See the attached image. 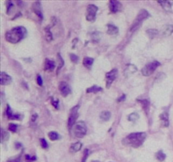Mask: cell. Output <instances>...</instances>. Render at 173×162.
I'll return each mask as SVG.
<instances>
[{
  "mask_svg": "<svg viewBox=\"0 0 173 162\" xmlns=\"http://www.w3.org/2000/svg\"><path fill=\"white\" fill-rule=\"evenodd\" d=\"M128 120L129 121H131V122H136L138 118H139V116H138V113H136V112H134V113H131L129 116H128Z\"/></svg>",
  "mask_w": 173,
  "mask_h": 162,
  "instance_id": "obj_29",
  "label": "cell"
},
{
  "mask_svg": "<svg viewBox=\"0 0 173 162\" xmlns=\"http://www.w3.org/2000/svg\"><path fill=\"white\" fill-rule=\"evenodd\" d=\"M78 109H79V106L73 108L71 110V111H70V114H69V120H68V124H69V127H73L76 123V120H77L78 117H79Z\"/></svg>",
  "mask_w": 173,
  "mask_h": 162,
  "instance_id": "obj_7",
  "label": "cell"
},
{
  "mask_svg": "<svg viewBox=\"0 0 173 162\" xmlns=\"http://www.w3.org/2000/svg\"><path fill=\"white\" fill-rule=\"evenodd\" d=\"M58 63H59V64H58V71H59V69H62V67L63 66V57H61V55L58 53Z\"/></svg>",
  "mask_w": 173,
  "mask_h": 162,
  "instance_id": "obj_31",
  "label": "cell"
},
{
  "mask_svg": "<svg viewBox=\"0 0 173 162\" xmlns=\"http://www.w3.org/2000/svg\"><path fill=\"white\" fill-rule=\"evenodd\" d=\"M145 138H146L145 133H134L127 136L123 139V143L130 145L134 148H138L143 144L145 140Z\"/></svg>",
  "mask_w": 173,
  "mask_h": 162,
  "instance_id": "obj_2",
  "label": "cell"
},
{
  "mask_svg": "<svg viewBox=\"0 0 173 162\" xmlns=\"http://www.w3.org/2000/svg\"><path fill=\"white\" fill-rule=\"evenodd\" d=\"M33 11L37 14V15H38V17L41 19H42V11H41V3L39 2H36L33 4Z\"/></svg>",
  "mask_w": 173,
  "mask_h": 162,
  "instance_id": "obj_13",
  "label": "cell"
},
{
  "mask_svg": "<svg viewBox=\"0 0 173 162\" xmlns=\"http://www.w3.org/2000/svg\"><path fill=\"white\" fill-rule=\"evenodd\" d=\"M82 148V144L80 142H76L75 144H71L70 146V151L72 153H76L78 151H79Z\"/></svg>",
  "mask_w": 173,
  "mask_h": 162,
  "instance_id": "obj_18",
  "label": "cell"
},
{
  "mask_svg": "<svg viewBox=\"0 0 173 162\" xmlns=\"http://www.w3.org/2000/svg\"><path fill=\"white\" fill-rule=\"evenodd\" d=\"M136 71H137V68H136V66L133 65V64H128V65L126 67L125 70H124V74H125L126 76H128V75H131V74L134 73Z\"/></svg>",
  "mask_w": 173,
  "mask_h": 162,
  "instance_id": "obj_15",
  "label": "cell"
},
{
  "mask_svg": "<svg viewBox=\"0 0 173 162\" xmlns=\"http://www.w3.org/2000/svg\"><path fill=\"white\" fill-rule=\"evenodd\" d=\"M37 84L39 85H42V79H41V77L40 75L37 76Z\"/></svg>",
  "mask_w": 173,
  "mask_h": 162,
  "instance_id": "obj_40",
  "label": "cell"
},
{
  "mask_svg": "<svg viewBox=\"0 0 173 162\" xmlns=\"http://www.w3.org/2000/svg\"><path fill=\"white\" fill-rule=\"evenodd\" d=\"M155 157H156V159H157L159 161H163L166 159V155L163 153L162 150H160V151H158V152L156 153Z\"/></svg>",
  "mask_w": 173,
  "mask_h": 162,
  "instance_id": "obj_26",
  "label": "cell"
},
{
  "mask_svg": "<svg viewBox=\"0 0 173 162\" xmlns=\"http://www.w3.org/2000/svg\"><path fill=\"white\" fill-rule=\"evenodd\" d=\"M109 8L112 13H117L122 9V3L118 1H110L109 2Z\"/></svg>",
  "mask_w": 173,
  "mask_h": 162,
  "instance_id": "obj_9",
  "label": "cell"
},
{
  "mask_svg": "<svg viewBox=\"0 0 173 162\" xmlns=\"http://www.w3.org/2000/svg\"><path fill=\"white\" fill-rule=\"evenodd\" d=\"M48 138L52 140V141H55V140H58L60 139V136H59V134H58V133H56V132H50L49 133H48Z\"/></svg>",
  "mask_w": 173,
  "mask_h": 162,
  "instance_id": "obj_24",
  "label": "cell"
},
{
  "mask_svg": "<svg viewBox=\"0 0 173 162\" xmlns=\"http://www.w3.org/2000/svg\"><path fill=\"white\" fill-rule=\"evenodd\" d=\"M147 33L149 34L150 37L152 39L154 36H155L158 34V31H157V30H154V29H150V30L147 31Z\"/></svg>",
  "mask_w": 173,
  "mask_h": 162,
  "instance_id": "obj_30",
  "label": "cell"
},
{
  "mask_svg": "<svg viewBox=\"0 0 173 162\" xmlns=\"http://www.w3.org/2000/svg\"><path fill=\"white\" fill-rule=\"evenodd\" d=\"M1 132H2L1 140H2V143H4V142H6L7 140H9V132L5 131L4 129H2Z\"/></svg>",
  "mask_w": 173,
  "mask_h": 162,
  "instance_id": "obj_23",
  "label": "cell"
},
{
  "mask_svg": "<svg viewBox=\"0 0 173 162\" xmlns=\"http://www.w3.org/2000/svg\"><path fill=\"white\" fill-rule=\"evenodd\" d=\"M84 155H85V157H84V160H83V162H85V159H86V157L88 156V149H85V153H84Z\"/></svg>",
  "mask_w": 173,
  "mask_h": 162,
  "instance_id": "obj_41",
  "label": "cell"
},
{
  "mask_svg": "<svg viewBox=\"0 0 173 162\" xmlns=\"http://www.w3.org/2000/svg\"><path fill=\"white\" fill-rule=\"evenodd\" d=\"M166 11H169V10H171V9H172V3L171 2H168V1H162V2H158Z\"/></svg>",
  "mask_w": 173,
  "mask_h": 162,
  "instance_id": "obj_21",
  "label": "cell"
},
{
  "mask_svg": "<svg viewBox=\"0 0 173 162\" xmlns=\"http://www.w3.org/2000/svg\"><path fill=\"white\" fill-rule=\"evenodd\" d=\"M102 89L100 88V87H98V86H92V87H90V88H88L87 90H86V92L87 93H97V92H99V91H101Z\"/></svg>",
  "mask_w": 173,
  "mask_h": 162,
  "instance_id": "obj_28",
  "label": "cell"
},
{
  "mask_svg": "<svg viewBox=\"0 0 173 162\" xmlns=\"http://www.w3.org/2000/svg\"><path fill=\"white\" fill-rule=\"evenodd\" d=\"M40 142H41V147L43 148V149H47V147H48V144H47V142L44 139H41V140H40Z\"/></svg>",
  "mask_w": 173,
  "mask_h": 162,
  "instance_id": "obj_33",
  "label": "cell"
},
{
  "mask_svg": "<svg viewBox=\"0 0 173 162\" xmlns=\"http://www.w3.org/2000/svg\"><path fill=\"white\" fill-rule=\"evenodd\" d=\"M55 69V62L50 59H46L45 62V70L46 71H53Z\"/></svg>",
  "mask_w": 173,
  "mask_h": 162,
  "instance_id": "obj_14",
  "label": "cell"
},
{
  "mask_svg": "<svg viewBox=\"0 0 173 162\" xmlns=\"http://www.w3.org/2000/svg\"><path fill=\"white\" fill-rule=\"evenodd\" d=\"M160 65V63L158 61H152L149 63H147L143 69H142V73L144 76H150L156 70V69Z\"/></svg>",
  "mask_w": 173,
  "mask_h": 162,
  "instance_id": "obj_5",
  "label": "cell"
},
{
  "mask_svg": "<svg viewBox=\"0 0 173 162\" xmlns=\"http://www.w3.org/2000/svg\"><path fill=\"white\" fill-rule=\"evenodd\" d=\"M25 160H26V161L27 162H32L33 161L36 160V157H35V156L31 157L29 155H25Z\"/></svg>",
  "mask_w": 173,
  "mask_h": 162,
  "instance_id": "obj_35",
  "label": "cell"
},
{
  "mask_svg": "<svg viewBox=\"0 0 173 162\" xmlns=\"http://www.w3.org/2000/svg\"><path fill=\"white\" fill-rule=\"evenodd\" d=\"M17 127H18V126H17L16 124H15V123H10V124L9 125V129L10 131L14 132V133H15V132L17 131Z\"/></svg>",
  "mask_w": 173,
  "mask_h": 162,
  "instance_id": "obj_32",
  "label": "cell"
},
{
  "mask_svg": "<svg viewBox=\"0 0 173 162\" xmlns=\"http://www.w3.org/2000/svg\"><path fill=\"white\" fill-rule=\"evenodd\" d=\"M37 114H33L32 116H31V123H36V121H37Z\"/></svg>",
  "mask_w": 173,
  "mask_h": 162,
  "instance_id": "obj_38",
  "label": "cell"
},
{
  "mask_svg": "<svg viewBox=\"0 0 173 162\" xmlns=\"http://www.w3.org/2000/svg\"><path fill=\"white\" fill-rule=\"evenodd\" d=\"M173 33V25H166L165 27V30L163 31V36H170Z\"/></svg>",
  "mask_w": 173,
  "mask_h": 162,
  "instance_id": "obj_22",
  "label": "cell"
},
{
  "mask_svg": "<svg viewBox=\"0 0 173 162\" xmlns=\"http://www.w3.org/2000/svg\"><path fill=\"white\" fill-rule=\"evenodd\" d=\"M7 3L9 4V6H8V8H7V13L9 14V11H10V9L13 7V3H12L11 2H8Z\"/></svg>",
  "mask_w": 173,
  "mask_h": 162,
  "instance_id": "obj_39",
  "label": "cell"
},
{
  "mask_svg": "<svg viewBox=\"0 0 173 162\" xmlns=\"http://www.w3.org/2000/svg\"><path fill=\"white\" fill-rule=\"evenodd\" d=\"M149 16H150V14H149L148 11H146L145 9L140 10L139 13H138V15H137V17H136V19H134V21L132 26H131L130 31L133 32V31H136V30L138 28V26H140V25L143 23V21H144L145 19L148 18Z\"/></svg>",
  "mask_w": 173,
  "mask_h": 162,
  "instance_id": "obj_3",
  "label": "cell"
},
{
  "mask_svg": "<svg viewBox=\"0 0 173 162\" xmlns=\"http://www.w3.org/2000/svg\"><path fill=\"white\" fill-rule=\"evenodd\" d=\"M124 100H125V95H122V97L121 96V97L117 100V101H118V102H121V101H123Z\"/></svg>",
  "mask_w": 173,
  "mask_h": 162,
  "instance_id": "obj_42",
  "label": "cell"
},
{
  "mask_svg": "<svg viewBox=\"0 0 173 162\" xmlns=\"http://www.w3.org/2000/svg\"><path fill=\"white\" fill-rule=\"evenodd\" d=\"M74 133L77 138H82L86 134L87 132V127L86 124L83 122H78L75 125H74V128H73Z\"/></svg>",
  "mask_w": 173,
  "mask_h": 162,
  "instance_id": "obj_4",
  "label": "cell"
},
{
  "mask_svg": "<svg viewBox=\"0 0 173 162\" xmlns=\"http://www.w3.org/2000/svg\"><path fill=\"white\" fill-rule=\"evenodd\" d=\"M100 117L102 121H107L110 119L111 117V112L108 111H102L100 115Z\"/></svg>",
  "mask_w": 173,
  "mask_h": 162,
  "instance_id": "obj_20",
  "label": "cell"
},
{
  "mask_svg": "<svg viewBox=\"0 0 173 162\" xmlns=\"http://www.w3.org/2000/svg\"><path fill=\"white\" fill-rule=\"evenodd\" d=\"M70 59H71L72 62H74V63H77L78 60H79V57H78L75 54L71 53L70 54Z\"/></svg>",
  "mask_w": 173,
  "mask_h": 162,
  "instance_id": "obj_34",
  "label": "cell"
},
{
  "mask_svg": "<svg viewBox=\"0 0 173 162\" xmlns=\"http://www.w3.org/2000/svg\"><path fill=\"white\" fill-rule=\"evenodd\" d=\"M20 159H21V155H19V156L16 157V158H14V159H10V160H9L7 162H19L20 161Z\"/></svg>",
  "mask_w": 173,
  "mask_h": 162,
  "instance_id": "obj_37",
  "label": "cell"
},
{
  "mask_svg": "<svg viewBox=\"0 0 173 162\" xmlns=\"http://www.w3.org/2000/svg\"><path fill=\"white\" fill-rule=\"evenodd\" d=\"M26 33H27V31L25 27L17 26V27H15V28L11 29L10 31H9L5 35V38L9 42L15 44L20 41L25 36Z\"/></svg>",
  "mask_w": 173,
  "mask_h": 162,
  "instance_id": "obj_1",
  "label": "cell"
},
{
  "mask_svg": "<svg viewBox=\"0 0 173 162\" xmlns=\"http://www.w3.org/2000/svg\"><path fill=\"white\" fill-rule=\"evenodd\" d=\"M12 82V78L8 75L6 73H1V85H9Z\"/></svg>",
  "mask_w": 173,
  "mask_h": 162,
  "instance_id": "obj_11",
  "label": "cell"
},
{
  "mask_svg": "<svg viewBox=\"0 0 173 162\" xmlns=\"http://www.w3.org/2000/svg\"><path fill=\"white\" fill-rule=\"evenodd\" d=\"M45 32H46V39H47V41H53V35H52V33H51V31H50V28H49V26H47L46 28H45Z\"/></svg>",
  "mask_w": 173,
  "mask_h": 162,
  "instance_id": "obj_25",
  "label": "cell"
},
{
  "mask_svg": "<svg viewBox=\"0 0 173 162\" xmlns=\"http://www.w3.org/2000/svg\"><path fill=\"white\" fill-rule=\"evenodd\" d=\"M140 104L142 105V107L144 108V111L146 113H148V109H149V107H150V101L148 100H143V101H139Z\"/></svg>",
  "mask_w": 173,
  "mask_h": 162,
  "instance_id": "obj_27",
  "label": "cell"
},
{
  "mask_svg": "<svg viewBox=\"0 0 173 162\" xmlns=\"http://www.w3.org/2000/svg\"><path fill=\"white\" fill-rule=\"evenodd\" d=\"M118 33V29L117 27L113 25H111L109 24L107 25V34L109 35H116Z\"/></svg>",
  "mask_w": 173,
  "mask_h": 162,
  "instance_id": "obj_17",
  "label": "cell"
},
{
  "mask_svg": "<svg viewBox=\"0 0 173 162\" xmlns=\"http://www.w3.org/2000/svg\"><path fill=\"white\" fill-rule=\"evenodd\" d=\"M6 115L11 120H19L20 119V115L13 113L12 111H11V108L9 105L7 106V109H6Z\"/></svg>",
  "mask_w": 173,
  "mask_h": 162,
  "instance_id": "obj_12",
  "label": "cell"
},
{
  "mask_svg": "<svg viewBox=\"0 0 173 162\" xmlns=\"http://www.w3.org/2000/svg\"><path fill=\"white\" fill-rule=\"evenodd\" d=\"M117 76V69H112L110 72H108L106 74V87L109 88L111 86V85L112 84V82L115 80V79Z\"/></svg>",
  "mask_w": 173,
  "mask_h": 162,
  "instance_id": "obj_8",
  "label": "cell"
},
{
  "mask_svg": "<svg viewBox=\"0 0 173 162\" xmlns=\"http://www.w3.org/2000/svg\"><path fill=\"white\" fill-rule=\"evenodd\" d=\"M59 90H60L61 94L63 96H67L68 95H69L71 93L70 86L67 83H65V82H61L59 84Z\"/></svg>",
  "mask_w": 173,
  "mask_h": 162,
  "instance_id": "obj_10",
  "label": "cell"
},
{
  "mask_svg": "<svg viewBox=\"0 0 173 162\" xmlns=\"http://www.w3.org/2000/svg\"><path fill=\"white\" fill-rule=\"evenodd\" d=\"M93 63H94V59H93L92 57H85L84 60H83V64H84V66L86 67V68H90V67L92 66Z\"/></svg>",
  "mask_w": 173,
  "mask_h": 162,
  "instance_id": "obj_19",
  "label": "cell"
},
{
  "mask_svg": "<svg viewBox=\"0 0 173 162\" xmlns=\"http://www.w3.org/2000/svg\"><path fill=\"white\" fill-rule=\"evenodd\" d=\"M91 162H100V161H91Z\"/></svg>",
  "mask_w": 173,
  "mask_h": 162,
  "instance_id": "obj_43",
  "label": "cell"
},
{
  "mask_svg": "<svg viewBox=\"0 0 173 162\" xmlns=\"http://www.w3.org/2000/svg\"><path fill=\"white\" fill-rule=\"evenodd\" d=\"M98 8L94 4H90L87 7L86 10V19L90 22H93L96 19V13H97Z\"/></svg>",
  "mask_w": 173,
  "mask_h": 162,
  "instance_id": "obj_6",
  "label": "cell"
},
{
  "mask_svg": "<svg viewBox=\"0 0 173 162\" xmlns=\"http://www.w3.org/2000/svg\"><path fill=\"white\" fill-rule=\"evenodd\" d=\"M160 118L162 121V123H163L164 127L169 126V117H168V114L166 112L161 113L160 115Z\"/></svg>",
  "mask_w": 173,
  "mask_h": 162,
  "instance_id": "obj_16",
  "label": "cell"
},
{
  "mask_svg": "<svg viewBox=\"0 0 173 162\" xmlns=\"http://www.w3.org/2000/svg\"><path fill=\"white\" fill-rule=\"evenodd\" d=\"M52 104L54 106V107H56L57 109H58V100L57 99H52Z\"/></svg>",
  "mask_w": 173,
  "mask_h": 162,
  "instance_id": "obj_36",
  "label": "cell"
}]
</instances>
